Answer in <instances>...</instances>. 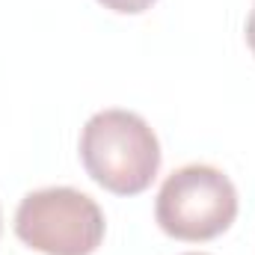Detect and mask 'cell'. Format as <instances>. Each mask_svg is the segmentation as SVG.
<instances>
[{
	"instance_id": "1",
	"label": "cell",
	"mask_w": 255,
	"mask_h": 255,
	"mask_svg": "<svg viewBox=\"0 0 255 255\" xmlns=\"http://www.w3.org/2000/svg\"><path fill=\"white\" fill-rule=\"evenodd\" d=\"M80 160L98 187L116 196H136L148 190L160 169V142L139 113L110 107L83 125Z\"/></svg>"
},
{
	"instance_id": "2",
	"label": "cell",
	"mask_w": 255,
	"mask_h": 255,
	"mask_svg": "<svg viewBox=\"0 0 255 255\" xmlns=\"http://www.w3.org/2000/svg\"><path fill=\"white\" fill-rule=\"evenodd\" d=\"M238 187L208 163H187L166 175L154 199V220L163 235L187 244L214 241L238 217Z\"/></svg>"
},
{
	"instance_id": "3",
	"label": "cell",
	"mask_w": 255,
	"mask_h": 255,
	"mask_svg": "<svg viewBox=\"0 0 255 255\" xmlns=\"http://www.w3.org/2000/svg\"><path fill=\"white\" fill-rule=\"evenodd\" d=\"M15 235L42 255H92L107 235L101 205L74 187L27 193L15 211Z\"/></svg>"
},
{
	"instance_id": "4",
	"label": "cell",
	"mask_w": 255,
	"mask_h": 255,
	"mask_svg": "<svg viewBox=\"0 0 255 255\" xmlns=\"http://www.w3.org/2000/svg\"><path fill=\"white\" fill-rule=\"evenodd\" d=\"M98 3L110 12H119V15H139V12L151 9L157 0H98Z\"/></svg>"
},
{
	"instance_id": "5",
	"label": "cell",
	"mask_w": 255,
	"mask_h": 255,
	"mask_svg": "<svg viewBox=\"0 0 255 255\" xmlns=\"http://www.w3.org/2000/svg\"><path fill=\"white\" fill-rule=\"evenodd\" d=\"M247 45H250V51H253V57H255V9L247 18Z\"/></svg>"
},
{
	"instance_id": "6",
	"label": "cell",
	"mask_w": 255,
	"mask_h": 255,
	"mask_svg": "<svg viewBox=\"0 0 255 255\" xmlns=\"http://www.w3.org/2000/svg\"><path fill=\"white\" fill-rule=\"evenodd\" d=\"M184 255H208V253H184Z\"/></svg>"
}]
</instances>
